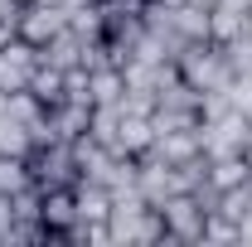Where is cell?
Segmentation results:
<instances>
[{"mask_svg": "<svg viewBox=\"0 0 252 247\" xmlns=\"http://www.w3.org/2000/svg\"><path fill=\"white\" fill-rule=\"evenodd\" d=\"M243 30H248V5L243 0H214V10H209V39L214 44H228V39H238Z\"/></svg>", "mask_w": 252, "mask_h": 247, "instance_id": "obj_8", "label": "cell"}, {"mask_svg": "<svg viewBox=\"0 0 252 247\" xmlns=\"http://www.w3.org/2000/svg\"><path fill=\"white\" fill-rule=\"evenodd\" d=\"M170 10H175V25H180V34H185L189 44H194V39H209V10H204V5L180 0V5H170Z\"/></svg>", "mask_w": 252, "mask_h": 247, "instance_id": "obj_12", "label": "cell"}, {"mask_svg": "<svg viewBox=\"0 0 252 247\" xmlns=\"http://www.w3.org/2000/svg\"><path fill=\"white\" fill-rule=\"evenodd\" d=\"M68 25V5H54V0H30V5H20V39L25 44H49L54 34Z\"/></svg>", "mask_w": 252, "mask_h": 247, "instance_id": "obj_5", "label": "cell"}, {"mask_svg": "<svg viewBox=\"0 0 252 247\" xmlns=\"http://www.w3.org/2000/svg\"><path fill=\"white\" fill-rule=\"evenodd\" d=\"M39 68V49L25 44V39H10L0 44V93H30V78Z\"/></svg>", "mask_w": 252, "mask_h": 247, "instance_id": "obj_4", "label": "cell"}, {"mask_svg": "<svg viewBox=\"0 0 252 247\" xmlns=\"http://www.w3.org/2000/svg\"><path fill=\"white\" fill-rule=\"evenodd\" d=\"M151 146H156V126H151V117H141V112H122V126H117L112 151H117V155H146Z\"/></svg>", "mask_w": 252, "mask_h": 247, "instance_id": "obj_7", "label": "cell"}, {"mask_svg": "<svg viewBox=\"0 0 252 247\" xmlns=\"http://www.w3.org/2000/svg\"><path fill=\"white\" fill-rule=\"evenodd\" d=\"M30 165V185L34 189H73L78 185V155H73V141H44L25 155Z\"/></svg>", "mask_w": 252, "mask_h": 247, "instance_id": "obj_2", "label": "cell"}, {"mask_svg": "<svg viewBox=\"0 0 252 247\" xmlns=\"http://www.w3.org/2000/svg\"><path fill=\"white\" fill-rule=\"evenodd\" d=\"M160 218H165V243H204V223H209V209L194 199V194H170L160 204Z\"/></svg>", "mask_w": 252, "mask_h": 247, "instance_id": "obj_3", "label": "cell"}, {"mask_svg": "<svg viewBox=\"0 0 252 247\" xmlns=\"http://www.w3.org/2000/svg\"><path fill=\"white\" fill-rule=\"evenodd\" d=\"M44 194V204H39V218H44V228H49V238H59L78 223V199H73V189H39Z\"/></svg>", "mask_w": 252, "mask_h": 247, "instance_id": "obj_6", "label": "cell"}, {"mask_svg": "<svg viewBox=\"0 0 252 247\" xmlns=\"http://www.w3.org/2000/svg\"><path fill=\"white\" fill-rule=\"evenodd\" d=\"M243 160H248V170H252V141H248V146H243Z\"/></svg>", "mask_w": 252, "mask_h": 247, "instance_id": "obj_14", "label": "cell"}, {"mask_svg": "<svg viewBox=\"0 0 252 247\" xmlns=\"http://www.w3.org/2000/svg\"><path fill=\"white\" fill-rule=\"evenodd\" d=\"M214 214H223L228 223H238V228L248 223L252 218V175L238 180V185H228V189H219V209Z\"/></svg>", "mask_w": 252, "mask_h": 247, "instance_id": "obj_9", "label": "cell"}, {"mask_svg": "<svg viewBox=\"0 0 252 247\" xmlns=\"http://www.w3.org/2000/svg\"><path fill=\"white\" fill-rule=\"evenodd\" d=\"M30 93L39 97L44 107H54V102L68 97V73H63V68H49V63H39L34 78H30Z\"/></svg>", "mask_w": 252, "mask_h": 247, "instance_id": "obj_10", "label": "cell"}, {"mask_svg": "<svg viewBox=\"0 0 252 247\" xmlns=\"http://www.w3.org/2000/svg\"><path fill=\"white\" fill-rule=\"evenodd\" d=\"M30 151H34L30 126H20L10 112H5V107H0V155H20V160H25Z\"/></svg>", "mask_w": 252, "mask_h": 247, "instance_id": "obj_11", "label": "cell"}, {"mask_svg": "<svg viewBox=\"0 0 252 247\" xmlns=\"http://www.w3.org/2000/svg\"><path fill=\"white\" fill-rule=\"evenodd\" d=\"M223 59L233 68V78H238V73H252V34L243 30L238 39H228V44H223Z\"/></svg>", "mask_w": 252, "mask_h": 247, "instance_id": "obj_13", "label": "cell"}, {"mask_svg": "<svg viewBox=\"0 0 252 247\" xmlns=\"http://www.w3.org/2000/svg\"><path fill=\"white\" fill-rule=\"evenodd\" d=\"M175 68H180V78H185L189 88L204 93V97L228 93V83H233V68L223 59V44H214V39H194L185 54L175 59Z\"/></svg>", "mask_w": 252, "mask_h": 247, "instance_id": "obj_1", "label": "cell"}]
</instances>
